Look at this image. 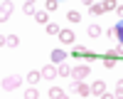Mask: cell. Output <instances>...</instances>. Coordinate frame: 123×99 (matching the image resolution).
Wrapping results in <instances>:
<instances>
[{
  "label": "cell",
  "mask_w": 123,
  "mask_h": 99,
  "mask_svg": "<svg viewBox=\"0 0 123 99\" xmlns=\"http://www.w3.org/2000/svg\"><path fill=\"white\" fill-rule=\"evenodd\" d=\"M20 84H22V77H17V74H10L3 79V89L5 92H12V89H17Z\"/></svg>",
  "instance_id": "cell-1"
},
{
  "label": "cell",
  "mask_w": 123,
  "mask_h": 99,
  "mask_svg": "<svg viewBox=\"0 0 123 99\" xmlns=\"http://www.w3.org/2000/svg\"><path fill=\"white\" fill-rule=\"evenodd\" d=\"M89 72H91V69H89V64H79V67H74V69H71V77H74L76 82H81L84 77H89Z\"/></svg>",
  "instance_id": "cell-2"
},
{
  "label": "cell",
  "mask_w": 123,
  "mask_h": 99,
  "mask_svg": "<svg viewBox=\"0 0 123 99\" xmlns=\"http://www.w3.org/2000/svg\"><path fill=\"white\" fill-rule=\"evenodd\" d=\"M71 89H74V92H79L81 97H89V94H91V87H86L84 82H76V79L71 82Z\"/></svg>",
  "instance_id": "cell-3"
},
{
  "label": "cell",
  "mask_w": 123,
  "mask_h": 99,
  "mask_svg": "<svg viewBox=\"0 0 123 99\" xmlns=\"http://www.w3.org/2000/svg\"><path fill=\"white\" fill-rule=\"evenodd\" d=\"M91 94H96V97H104V94H106V82L96 79V82L91 84Z\"/></svg>",
  "instance_id": "cell-4"
},
{
  "label": "cell",
  "mask_w": 123,
  "mask_h": 99,
  "mask_svg": "<svg viewBox=\"0 0 123 99\" xmlns=\"http://www.w3.org/2000/svg\"><path fill=\"white\" fill-rule=\"evenodd\" d=\"M57 74H59V69H57L54 64H47V67L42 69V79H54Z\"/></svg>",
  "instance_id": "cell-5"
},
{
  "label": "cell",
  "mask_w": 123,
  "mask_h": 99,
  "mask_svg": "<svg viewBox=\"0 0 123 99\" xmlns=\"http://www.w3.org/2000/svg\"><path fill=\"white\" fill-rule=\"evenodd\" d=\"M108 35H113V37H118V40H121V45H123V20H121V22H116L113 27L108 30Z\"/></svg>",
  "instance_id": "cell-6"
},
{
  "label": "cell",
  "mask_w": 123,
  "mask_h": 99,
  "mask_svg": "<svg viewBox=\"0 0 123 99\" xmlns=\"http://www.w3.org/2000/svg\"><path fill=\"white\" fill-rule=\"evenodd\" d=\"M52 62L54 64H64V59H67V55H64V50H52Z\"/></svg>",
  "instance_id": "cell-7"
},
{
  "label": "cell",
  "mask_w": 123,
  "mask_h": 99,
  "mask_svg": "<svg viewBox=\"0 0 123 99\" xmlns=\"http://www.w3.org/2000/svg\"><path fill=\"white\" fill-rule=\"evenodd\" d=\"M10 15H12V3H10V0H5V3H3V7H0V17H3V20H7Z\"/></svg>",
  "instance_id": "cell-8"
},
{
  "label": "cell",
  "mask_w": 123,
  "mask_h": 99,
  "mask_svg": "<svg viewBox=\"0 0 123 99\" xmlns=\"http://www.w3.org/2000/svg\"><path fill=\"white\" fill-rule=\"evenodd\" d=\"M59 40H62L64 45H71V42H74V32H71V30H62V32H59Z\"/></svg>",
  "instance_id": "cell-9"
},
{
  "label": "cell",
  "mask_w": 123,
  "mask_h": 99,
  "mask_svg": "<svg viewBox=\"0 0 123 99\" xmlns=\"http://www.w3.org/2000/svg\"><path fill=\"white\" fill-rule=\"evenodd\" d=\"M3 45H7V47H17V45H20V37H17V35H7V37H3Z\"/></svg>",
  "instance_id": "cell-10"
},
{
  "label": "cell",
  "mask_w": 123,
  "mask_h": 99,
  "mask_svg": "<svg viewBox=\"0 0 123 99\" xmlns=\"http://www.w3.org/2000/svg\"><path fill=\"white\" fill-rule=\"evenodd\" d=\"M22 10H25L27 15H37V10H35V3H32V0H27V3L22 5Z\"/></svg>",
  "instance_id": "cell-11"
},
{
  "label": "cell",
  "mask_w": 123,
  "mask_h": 99,
  "mask_svg": "<svg viewBox=\"0 0 123 99\" xmlns=\"http://www.w3.org/2000/svg\"><path fill=\"white\" fill-rule=\"evenodd\" d=\"M39 79H42V72H30V74H27V82H30V84H37Z\"/></svg>",
  "instance_id": "cell-12"
},
{
  "label": "cell",
  "mask_w": 123,
  "mask_h": 99,
  "mask_svg": "<svg viewBox=\"0 0 123 99\" xmlns=\"http://www.w3.org/2000/svg\"><path fill=\"white\" fill-rule=\"evenodd\" d=\"M67 20H71V22H81V13H76V10H69V13H67Z\"/></svg>",
  "instance_id": "cell-13"
},
{
  "label": "cell",
  "mask_w": 123,
  "mask_h": 99,
  "mask_svg": "<svg viewBox=\"0 0 123 99\" xmlns=\"http://www.w3.org/2000/svg\"><path fill=\"white\" fill-rule=\"evenodd\" d=\"M35 20H37L39 25H49V15H47V13H37V15H35Z\"/></svg>",
  "instance_id": "cell-14"
},
{
  "label": "cell",
  "mask_w": 123,
  "mask_h": 99,
  "mask_svg": "<svg viewBox=\"0 0 123 99\" xmlns=\"http://www.w3.org/2000/svg\"><path fill=\"white\" fill-rule=\"evenodd\" d=\"M57 69H59V77H69V74H71V67H69L67 62H64V64H59Z\"/></svg>",
  "instance_id": "cell-15"
},
{
  "label": "cell",
  "mask_w": 123,
  "mask_h": 99,
  "mask_svg": "<svg viewBox=\"0 0 123 99\" xmlns=\"http://www.w3.org/2000/svg\"><path fill=\"white\" fill-rule=\"evenodd\" d=\"M25 99H39V92H37L35 87H30L27 92H25Z\"/></svg>",
  "instance_id": "cell-16"
},
{
  "label": "cell",
  "mask_w": 123,
  "mask_h": 99,
  "mask_svg": "<svg viewBox=\"0 0 123 99\" xmlns=\"http://www.w3.org/2000/svg\"><path fill=\"white\" fill-rule=\"evenodd\" d=\"M89 10H91V15H96V17H98V15H104V5H96V3H94Z\"/></svg>",
  "instance_id": "cell-17"
},
{
  "label": "cell",
  "mask_w": 123,
  "mask_h": 99,
  "mask_svg": "<svg viewBox=\"0 0 123 99\" xmlns=\"http://www.w3.org/2000/svg\"><path fill=\"white\" fill-rule=\"evenodd\" d=\"M49 97H52V99H59V97H64V92H62L59 87H52V89H49Z\"/></svg>",
  "instance_id": "cell-18"
},
{
  "label": "cell",
  "mask_w": 123,
  "mask_h": 99,
  "mask_svg": "<svg viewBox=\"0 0 123 99\" xmlns=\"http://www.w3.org/2000/svg\"><path fill=\"white\" fill-rule=\"evenodd\" d=\"M47 32H49V35H59L62 30H59V25H54V22H49V25H47Z\"/></svg>",
  "instance_id": "cell-19"
},
{
  "label": "cell",
  "mask_w": 123,
  "mask_h": 99,
  "mask_svg": "<svg viewBox=\"0 0 123 99\" xmlns=\"http://www.w3.org/2000/svg\"><path fill=\"white\" fill-rule=\"evenodd\" d=\"M101 5H104V13H108V10H116V7H118L113 0H106V3H101Z\"/></svg>",
  "instance_id": "cell-20"
},
{
  "label": "cell",
  "mask_w": 123,
  "mask_h": 99,
  "mask_svg": "<svg viewBox=\"0 0 123 99\" xmlns=\"http://www.w3.org/2000/svg\"><path fill=\"white\" fill-rule=\"evenodd\" d=\"M89 35H91V37H98V35H101V27H98V25H89Z\"/></svg>",
  "instance_id": "cell-21"
},
{
  "label": "cell",
  "mask_w": 123,
  "mask_h": 99,
  "mask_svg": "<svg viewBox=\"0 0 123 99\" xmlns=\"http://www.w3.org/2000/svg\"><path fill=\"white\" fill-rule=\"evenodd\" d=\"M116 99H123V79L116 84Z\"/></svg>",
  "instance_id": "cell-22"
},
{
  "label": "cell",
  "mask_w": 123,
  "mask_h": 99,
  "mask_svg": "<svg viewBox=\"0 0 123 99\" xmlns=\"http://www.w3.org/2000/svg\"><path fill=\"white\" fill-rule=\"evenodd\" d=\"M104 64H106V67H116V59L111 57V55H106V59H104Z\"/></svg>",
  "instance_id": "cell-23"
},
{
  "label": "cell",
  "mask_w": 123,
  "mask_h": 99,
  "mask_svg": "<svg viewBox=\"0 0 123 99\" xmlns=\"http://www.w3.org/2000/svg\"><path fill=\"white\" fill-rule=\"evenodd\" d=\"M57 7H59L57 0H47V10H57Z\"/></svg>",
  "instance_id": "cell-24"
},
{
  "label": "cell",
  "mask_w": 123,
  "mask_h": 99,
  "mask_svg": "<svg viewBox=\"0 0 123 99\" xmlns=\"http://www.w3.org/2000/svg\"><path fill=\"white\" fill-rule=\"evenodd\" d=\"M74 52H76V55H89V50H86V47H81V45H79V47L74 50Z\"/></svg>",
  "instance_id": "cell-25"
},
{
  "label": "cell",
  "mask_w": 123,
  "mask_h": 99,
  "mask_svg": "<svg viewBox=\"0 0 123 99\" xmlns=\"http://www.w3.org/2000/svg\"><path fill=\"white\" fill-rule=\"evenodd\" d=\"M116 13H118V17L123 20V5H118V7H116Z\"/></svg>",
  "instance_id": "cell-26"
},
{
  "label": "cell",
  "mask_w": 123,
  "mask_h": 99,
  "mask_svg": "<svg viewBox=\"0 0 123 99\" xmlns=\"http://www.w3.org/2000/svg\"><path fill=\"white\" fill-rule=\"evenodd\" d=\"M101 99H116V94H108V92H106V94L101 97Z\"/></svg>",
  "instance_id": "cell-27"
},
{
  "label": "cell",
  "mask_w": 123,
  "mask_h": 99,
  "mask_svg": "<svg viewBox=\"0 0 123 99\" xmlns=\"http://www.w3.org/2000/svg\"><path fill=\"white\" fill-rule=\"evenodd\" d=\"M59 99H69V97H67V94H64V97H59Z\"/></svg>",
  "instance_id": "cell-28"
}]
</instances>
